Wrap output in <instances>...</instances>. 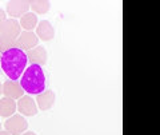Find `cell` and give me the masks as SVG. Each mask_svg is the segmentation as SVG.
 <instances>
[{
  "instance_id": "1",
  "label": "cell",
  "mask_w": 160,
  "mask_h": 135,
  "mask_svg": "<svg viewBox=\"0 0 160 135\" xmlns=\"http://www.w3.org/2000/svg\"><path fill=\"white\" fill-rule=\"evenodd\" d=\"M27 55L19 48H12L2 54L0 66L9 80H18L27 68Z\"/></svg>"
},
{
  "instance_id": "2",
  "label": "cell",
  "mask_w": 160,
  "mask_h": 135,
  "mask_svg": "<svg viewBox=\"0 0 160 135\" xmlns=\"http://www.w3.org/2000/svg\"><path fill=\"white\" fill-rule=\"evenodd\" d=\"M20 86L24 92L29 95H39L46 90V75L43 68L36 64H31L24 70L20 76Z\"/></svg>"
},
{
  "instance_id": "3",
  "label": "cell",
  "mask_w": 160,
  "mask_h": 135,
  "mask_svg": "<svg viewBox=\"0 0 160 135\" xmlns=\"http://www.w3.org/2000/svg\"><path fill=\"white\" fill-rule=\"evenodd\" d=\"M6 131H8L11 135H22L23 132L27 131L28 122L27 119L20 114H13L12 117L7 118L6 123H4Z\"/></svg>"
},
{
  "instance_id": "4",
  "label": "cell",
  "mask_w": 160,
  "mask_h": 135,
  "mask_svg": "<svg viewBox=\"0 0 160 135\" xmlns=\"http://www.w3.org/2000/svg\"><path fill=\"white\" fill-rule=\"evenodd\" d=\"M29 6H31L29 0H12L6 4V12L11 19L18 20V18H22L29 11Z\"/></svg>"
},
{
  "instance_id": "5",
  "label": "cell",
  "mask_w": 160,
  "mask_h": 135,
  "mask_svg": "<svg viewBox=\"0 0 160 135\" xmlns=\"http://www.w3.org/2000/svg\"><path fill=\"white\" fill-rule=\"evenodd\" d=\"M16 108L20 115H23L24 118L28 117H35L38 114V106L35 99L31 95H23L20 99H18Z\"/></svg>"
},
{
  "instance_id": "6",
  "label": "cell",
  "mask_w": 160,
  "mask_h": 135,
  "mask_svg": "<svg viewBox=\"0 0 160 135\" xmlns=\"http://www.w3.org/2000/svg\"><path fill=\"white\" fill-rule=\"evenodd\" d=\"M20 34H22V27H20L19 20H16V19L8 18L0 26V35L12 39V40H16Z\"/></svg>"
},
{
  "instance_id": "7",
  "label": "cell",
  "mask_w": 160,
  "mask_h": 135,
  "mask_svg": "<svg viewBox=\"0 0 160 135\" xmlns=\"http://www.w3.org/2000/svg\"><path fill=\"white\" fill-rule=\"evenodd\" d=\"M36 46H39V39L36 34L32 31H22V34L16 39V48L22 49V51H28Z\"/></svg>"
},
{
  "instance_id": "8",
  "label": "cell",
  "mask_w": 160,
  "mask_h": 135,
  "mask_svg": "<svg viewBox=\"0 0 160 135\" xmlns=\"http://www.w3.org/2000/svg\"><path fill=\"white\" fill-rule=\"evenodd\" d=\"M28 62H31V64H36V66H44L47 63V49L43 46H36L32 49L26 51Z\"/></svg>"
},
{
  "instance_id": "9",
  "label": "cell",
  "mask_w": 160,
  "mask_h": 135,
  "mask_svg": "<svg viewBox=\"0 0 160 135\" xmlns=\"http://www.w3.org/2000/svg\"><path fill=\"white\" fill-rule=\"evenodd\" d=\"M55 99H56V95L52 90H44L42 94L36 95V106L39 110L42 111H47V110H51L55 104Z\"/></svg>"
},
{
  "instance_id": "10",
  "label": "cell",
  "mask_w": 160,
  "mask_h": 135,
  "mask_svg": "<svg viewBox=\"0 0 160 135\" xmlns=\"http://www.w3.org/2000/svg\"><path fill=\"white\" fill-rule=\"evenodd\" d=\"M3 95L6 98H11L16 101L24 95V90L18 80H7L3 83Z\"/></svg>"
},
{
  "instance_id": "11",
  "label": "cell",
  "mask_w": 160,
  "mask_h": 135,
  "mask_svg": "<svg viewBox=\"0 0 160 135\" xmlns=\"http://www.w3.org/2000/svg\"><path fill=\"white\" fill-rule=\"evenodd\" d=\"M36 36L39 40L43 42H51L55 36V29L53 26L48 20H42L38 23L36 26Z\"/></svg>"
},
{
  "instance_id": "12",
  "label": "cell",
  "mask_w": 160,
  "mask_h": 135,
  "mask_svg": "<svg viewBox=\"0 0 160 135\" xmlns=\"http://www.w3.org/2000/svg\"><path fill=\"white\" fill-rule=\"evenodd\" d=\"M16 112V101L11 98H2L0 99V117L9 118Z\"/></svg>"
},
{
  "instance_id": "13",
  "label": "cell",
  "mask_w": 160,
  "mask_h": 135,
  "mask_svg": "<svg viewBox=\"0 0 160 135\" xmlns=\"http://www.w3.org/2000/svg\"><path fill=\"white\" fill-rule=\"evenodd\" d=\"M19 24L24 31H32V29L36 28V26H38V16L32 12H27L26 15H23V16L20 18Z\"/></svg>"
},
{
  "instance_id": "14",
  "label": "cell",
  "mask_w": 160,
  "mask_h": 135,
  "mask_svg": "<svg viewBox=\"0 0 160 135\" xmlns=\"http://www.w3.org/2000/svg\"><path fill=\"white\" fill-rule=\"evenodd\" d=\"M29 9H32V13L35 15H44L51 9V2H48V0H33V2H31Z\"/></svg>"
},
{
  "instance_id": "15",
  "label": "cell",
  "mask_w": 160,
  "mask_h": 135,
  "mask_svg": "<svg viewBox=\"0 0 160 135\" xmlns=\"http://www.w3.org/2000/svg\"><path fill=\"white\" fill-rule=\"evenodd\" d=\"M12 48H16V40H12V39L0 35V54L6 52L8 49H12Z\"/></svg>"
},
{
  "instance_id": "16",
  "label": "cell",
  "mask_w": 160,
  "mask_h": 135,
  "mask_svg": "<svg viewBox=\"0 0 160 135\" xmlns=\"http://www.w3.org/2000/svg\"><path fill=\"white\" fill-rule=\"evenodd\" d=\"M4 20H6V11L3 8H0V26L3 24Z\"/></svg>"
},
{
  "instance_id": "17",
  "label": "cell",
  "mask_w": 160,
  "mask_h": 135,
  "mask_svg": "<svg viewBox=\"0 0 160 135\" xmlns=\"http://www.w3.org/2000/svg\"><path fill=\"white\" fill-rule=\"evenodd\" d=\"M22 135H38L36 132H33V131H28V130H27V131L26 132H23Z\"/></svg>"
},
{
  "instance_id": "18",
  "label": "cell",
  "mask_w": 160,
  "mask_h": 135,
  "mask_svg": "<svg viewBox=\"0 0 160 135\" xmlns=\"http://www.w3.org/2000/svg\"><path fill=\"white\" fill-rule=\"evenodd\" d=\"M0 135H11V134L8 131H6V130H2V131H0Z\"/></svg>"
},
{
  "instance_id": "19",
  "label": "cell",
  "mask_w": 160,
  "mask_h": 135,
  "mask_svg": "<svg viewBox=\"0 0 160 135\" xmlns=\"http://www.w3.org/2000/svg\"><path fill=\"white\" fill-rule=\"evenodd\" d=\"M3 94V83H2V80H0V95Z\"/></svg>"
},
{
  "instance_id": "20",
  "label": "cell",
  "mask_w": 160,
  "mask_h": 135,
  "mask_svg": "<svg viewBox=\"0 0 160 135\" xmlns=\"http://www.w3.org/2000/svg\"><path fill=\"white\" fill-rule=\"evenodd\" d=\"M2 126H3V124H2V123H0V131H2Z\"/></svg>"
},
{
  "instance_id": "21",
  "label": "cell",
  "mask_w": 160,
  "mask_h": 135,
  "mask_svg": "<svg viewBox=\"0 0 160 135\" xmlns=\"http://www.w3.org/2000/svg\"><path fill=\"white\" fill-rule=\"evenodd\" d=\"M0 59H2V54H0ZM0 70H2V66H0Z\"/></svg>"
}]
</instances>
